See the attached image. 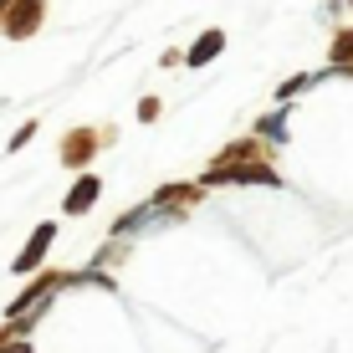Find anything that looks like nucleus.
<instances>
[{
  "mask_svg": "<svg viewBox=\"0 0 353 353\" xmlns=\"http://www.w3.org/2000/svg\"><path fill=\"white\" fill-rule=\"evenodd\" d=\"M41 10H46V0H6V10H0V26H6V36H31L36 31V21H41Z\"/></svg>",
  "mask_w": 353,
  "mask_h": 353,
  "instance_id": "nucleus-1",
  "label": "nucleus"
},
{
  "mask_svg": "<svg viewBox=\"0 0 353 353\" xmlns=\"http://www.w3.org/2000/svg\"><path fill=\"white\" fill-rule=\"evenodd\" d=\"M97 143H103V133H92V128H72V133H67V143H62V159H67V164H88Z\"/></svg>",
  "mask_w": 353,
  "mask_h": 353,
  "instance_id": "nucleus-2",
  "label": "nucleus"
},
{
  "mask_svg": "<svg viewBox=\"0 0 353 353\" xmlns=\"http://www.w3.org/2000/svg\"><path fill=\"white\" fill-rule=\"evenodd\" d=\"M52 236H57V225H36V236H31V246L21 251V261H16V272H31L36 261H41V251L52 246Z\"/></svg>",
  "mask_w": 353,
  "mask_h": 353,
  "instance_id": "nucleus-3",
  "label": "nucleus"
},
{
  "mask_svg": "<svg viewBox=\"0 0 353 353\" xmlns=\"http://www.w3.org/2000/svg\"><path fill=\"white\" fill-rule=\"evenodd\" d=\"M92 200H97V179L88 174V179H77V185H72V194H67V215H82Z\"/></svg>",
  "mask_w": 353,
  "mask_h": 353,
  "instance_id": "nucleus-4",
  "label": "nucleus"
},
{
  "mask_svg": "<svg viewBox=\"0 0 353 353\" xmlns=\"http://www.w3.org/2000/svg\"><path fill=\"white\" fill-rule=\"evenodd\" d=\"M221 52V31H210V36H200L194 41V52H190V67H200V62H210V57Z\"/></svg>",
  "mask_w": 353,
  "mask_h": 353,
  "instance_id": "nucleus-5",
  "label": "nucleus"
}]
</instances>
